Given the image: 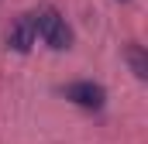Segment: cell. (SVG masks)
Returning <instances> with one entry per match:
<instances>
[{"instance_id": "6da1fadb", "label": "cell", "mask_w": 148, "mask_h": 144, "mask_svg": "<svg viewBox=\"0 0 148 144\" xmlns=\"http://www.w3.org/2000/svg\"><path fill=\"white\" fill-rule=\"evenodd\" d=\"M35 28H38V38H41L48 48H69V45H73V31H69L66 17L55 14V10L35 14Z\"/></svg>"}, {"instance_id": "7a4b0ae2", "label": "cell", "mask_w": 148, "mask_h": 144, "mask_svg": "<svg viewBox=\"0 0 148 144\" xmlns=\"http://www.w3.org/2000/svg\"><path fill=\"white\" fill-rule=\"evenodd\" d=\"M62 93H66V100H69V103H76V107H83V110H100L103 103H107V89H103L100 82H93V79L69 82Z\"/></svg>"}, {"instance_id": "3957f363", "label": "cell", "mask_w": 148, "mask_h": 144, "mask_svg": "<svg viewBox=\"0 0 148 144\" xmlns=\"http://www.w3.org/2000/svg\"><path fill=\"white\" fill-rule=\"evenodd\" d=\"M38 41V28H35V14H24V17H17V24L10 28V35H7V45L14 48V52H31V45Z\"/></svg>"}, {"instance_id": "277c9868", "label": "cell", "mask_w": 148, "mask_h": 144, "mask_svg": "<svg viewBox=\"0 0 148 144\" xmlns=\"http://www.w3.org/2000/svg\"><path fill=\"white\" fill-rule=\"evenodd\" d=\"M127 62H131V72L138 79H148V58L141 52V45H127Z\"/></svg>"}]
</instances>
